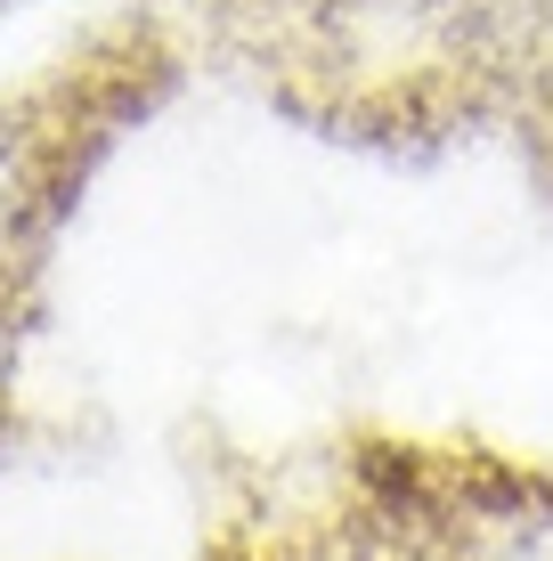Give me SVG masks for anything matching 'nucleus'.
Returning <instances> with one entry per match:
<instances>
[{
    "label": "nucleus",
    "mask_w": 553,
    "mask_h": 561,
    "mask_svg": "<svg viewBox=\"0 0 553 561\" xmlns=\"http://www.w3.org/2000/svg\"><path fill=\"white\" fill-rule=\"evenodd\" d=\"M171 73H180V49L155 25H130L123 49L114 33H99L82 57H57V73L0 99V285H33L49 228L82 196V171L130 114L163 99Z\"/></svg>",
    "instance_id": "2"
},
{
    "label": "nucleus",
    "mask_w": 553,
    "mask_h": 561,
    "mask_svg": "<svg viewBox=\"0 0 553 561\" xmlns=\"http://www.w3.org/2000/svg\"><path fill=\"white\" fill-rule=\"evenodd\" d=\"M16 334H25V285H0V448L16 415Z\"/></svg>",
    "instance_id": "6"
},
{
    "label": "nucleus",
    "mask_w": 553,
    "mask_h": 561,
    "mask_svg": "<svg viewBox=\"0 0 553 561\" xmlns=\"http://www.w3.org/2000/svg\"><path fill=\"white\" fill-rule=\"evenodd\" d=\"M196 42L318 139L440 154L512 123L553 0H196Z\"/></svg>",
    "instance_id": "1"
},
{
    "label": "nucleus",
    "mask_w": 553,
    "mask_h": 561,
    "mask_svg": "<svg viewBox=\"0 0 553 561\" xmlns=\"http://www.w3.org/2000/svg\"><path fill=\"white\" fill-rule=\"evenodd\" d=\"M505 139L512 154H521V171H529V187L553 204V57L538 66V82L521 90V106H512V123H505Z\"/></svg>",
    "instance_id": "5"
},
{
    "label": "nucleus",
    "mask_w": 553,
    "mask_h": 561,
    "mask_svg": "<svg viewBox=\"0 0 553 561\" xmlns=\"http://www.w3.org/2000/svg\"><path fill=\"white\" fill-rule=\"evenodd\" d=\"M196 561H399V546L334 448L318 489H285V480H261V472L228 480V496L204 520Z\"/></svg>",
    "instance_id": "4"
},
{
    "label": "nucleus",
    "mask_w": 553,
    "mask_h": 561,
    "mask_svg": "<svg viewBox=\"0 0 553 561\" xmlns=\"http://www.w3.org/2000/svg\"><path fill=\"white\" fill-rule=\"evenodd\" d=\"M358 496L391 529L399 561H553V463L488 439H342Z\"/></svg>",
    "instance_id": "3"
}]
</instances>
